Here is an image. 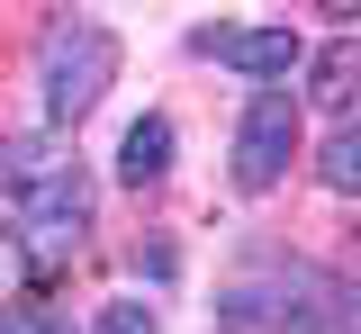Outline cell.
Wrapping results in <instances>:
<instances>
[{
  "instance_id": "cell-4",
  "label": "cell",
  "mask_w": 361,
  "mask_h": 334,
  "mask_svg": "<svg viewBox=\"0 0 361 334\" xmlns=\"http://www.w3.org/2000/svg\"><path fill=\"white\" fill-rule=\"evenodd\" d=\"M118 172H127L135 190H145V181H163V172H172V118H135L127 144H118Z\"/></svg>"
},
{
  "instance_id": "cell-3",
  "label": "cell",
  "mask_w": 361,
  "mask_h": 334,
  "mask_svg": "<svg viewBox=\"0 0 361 334\" xmlns=\"http://www.w3.org/2000/svg\"><path fill=\"white\" fill-rule=\"evenodd\" d=\"M199 54H217V63L253 73V82H289V63H298V27H208Z\"/></svg>"
},
{
  "instance_id": "cell-2",
  "label": "cell",
  "mask_w": 361,
  "mask_h": 334,
  "mask_svg": "<svg viewBox=\"0 0 361 334\" xmlns=\"http://www.w3.org/2000/svg\"><path fill=\"white\" fill-rule=\"evenodd\" d=\"M298 154V99L289 91H253L244 127H235V190H271Z\"/></svg>"
},
{
  "instance_id": "cell-1",
  "label": "cell",
  "mask_w": 361,
  "mask_h": 334,
  "mask_svg": "<svg viewBox=\"0 0 361 334\" xmlns=\"http://www.w3.org/2000/svg\"><path fill=\"white\" fill-rule=\"evenodd\" d=\"M109 82H118V37H109V27L73 18V27L45 37V118H54V127H82Z\"/></svg>"
},
{
  "instance_id": "cell-5",
  "label": "cell",
  "mask_w": 361,
  "mask_h": 334,
  "mask_svg": "<svg viewBox=\"0 0 361 334\" xmlns=\"http://www.w3.org/2000/svg\"><path fill=\"white\" fill-rule=\"evenodd\" d=\"M307 82H316V99H325V109H353V99H361V37H343V46H325V54H316V73H307Z\"/></svg>"
},
{
  "instance_id": "cell-8",
  "label": "cell",
  "mask_w": 361,
  "mask_h": 334,
  "mask_svg": "<svg viewBox=\"0 0 361 334\" xmlns=\"http://www.w3.org/2000/svg\"><path fill=\"white\" fill-rule=\"evenodd\" d=\"M353 326H361V298H353Z\"/></svg>"
},
{
  "instance_id": "cell-7",
  "label": "cell",
  "mask_w": 361,
  "mask_h": 334,
  "mask_svg": "<svg viewBox=\"0 0 361 334\" xmlns=\"http://www.w3.org/2000/svg\"><path fill=\"white\" fill-rule=\"evenodd\" d=\"M90 334H163V316H154L145 298H109V307H99V326H90Z\"/></svg>"
},
{
  "instance_id": "cell-6",
  "label": "cell",
  "mask_w": 361,
  "mask_h": 334,
  "mask_svg": "<svg viewBox=\"0 0 361 334\" xmlns=\"http://www.w3.org/2000/svg\"><path fill=\"white\" fill-rule=\"evenodd\" d=\"M325 190L361 199V118H343V127H334V144H325Z\"/></svg>"
}]
</instances>
